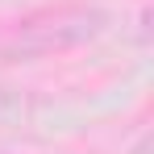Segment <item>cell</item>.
<instances>
[{"instance_id":"obj_1","label":"cell","mask_w":154,"mask_h":154,"mask_svg":"<svg viewBox=\"0 0 154 154\" xmlns=\"http://www.w3.org/2000/svg\"><path fill=\"white\" fill-rule=\"evenodd\" d=\"M108 29V13L92 4H58L29 13L25 21H17L13 38L4 42V58H46V54L75 50L83 42H96Z\"/></svg>"},{"instance_id":"obj_2","label":"cell","mask_w":154,"mask_h":154,"mask_svg":"<svg viewBox=\"0 0 154 154\" xmlns=\"http://www.w3.org/2000/svg\"><path fill=\"white\" fill-rule=\"evenodd\" d=\"M8 108H13V96H8V92H4V88H0V117H4V112H8Z\"/></svg>"}]
</instances>
